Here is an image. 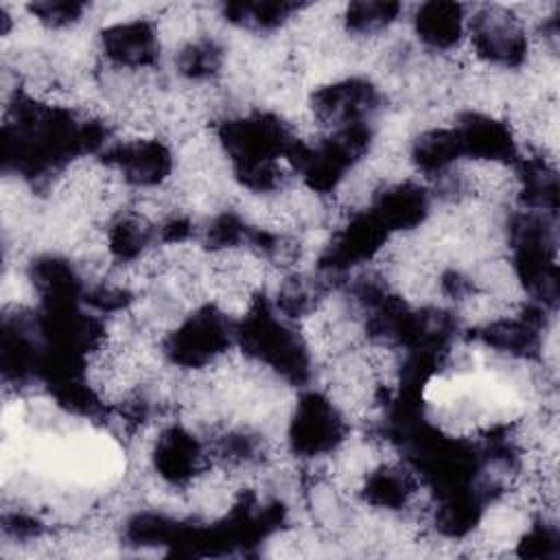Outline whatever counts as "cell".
I'll return each mask as SVG.
<instances>
[{
  "instance_id": "cell-1",
  "label": "cell",
  "mask_w": 560,
  "mask_h": 560,
  "mask_svg": "<svg viewBox=\"0 0 560 560\" xmlns=\"http://www.w3.org/2000/svg\"><path fill=\"white\" fill-rule=\"evenodd\" d=\"M464 11L466 7L448 2L420 4L413 15V31L420 44L438 57L457 55L468 24V15Z\"/></svg>"
}]
</instances>
